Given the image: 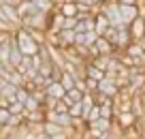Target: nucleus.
Instances as JSON below:
<instances>
[{"mask_svg":"<svg viewBox=\"0 0 145 139\" xmlns=\"http://www.w3.org/2000/svg\"><path fill=\"white\" fill-rule=\"evenodd\" d=\"M13 36H15V41H17L19 49L24 51V56H36L39 51H41V47H43V45L39 43V41L26 30V28H15Z\"/></svg>","mask_w":145,"mask_h":139,"instance_id":"obj_1","label":"nucleus"},{"mask_svg":"<svg viewBox=\"0 0 145 139\" xmlns=\"http://www.w3.org/2000/svg\"><path fill=\"white\" fill-rule=\"evenodd\" d=\"M47 120L56 122V124L64 126V128H71V126L75 124V118L71 116V111H56V109H49V111H47Z\"/></svg>","mask_w":145,"mask_h":139,"instance_id":"obj_2","label":"nucleus"},{"mask_svg":"<svg viewBox=\"0 0 145 139\" xmlns=\"http://www.w3.org/2000/svg\"><path fill=\"white\" fill-rule=\"evenodd\" d=\"M139 122H141V118H137V113H135V111H120V113H118V118H115V124H118L120 128H124V130L135 128Z\"/></svg>","mask_w":145,"mask_h":139,"instance_id":"obj_3","label":"nucleus"},{"mask_svg":"<svg viewBox=\"0 0 145 139\" xmlns=\"http://www.w3.org/2000/svg\"><path fill=\"white\" fill-rule=\"evenodd\" d=\"M143 5V2H141ZM141 5H120V11H122V17H124V24H130L143 13V7Z\"/></svg>","mask_w":145,"mask_h":139,"instance_id":"obj_4","label":"nucleus"},{"mask_svg":"<svg viewBox=\"0 0 145 139\" xmlns=\"http://www.w3.org/2000/svg\"><path fill=\"white\" fill-rule=\"evenodd\" d=\"M58 13L64 15V17H77V13H79V2H77V0H60Z\"/></svg>","mask_w":145,"mask_h":139,"instance_id":"obj_5","label":"nucleus"},{"mask_svg":"<svg viewBox=\"0 0 145 139\" xmlns=\"http://www.w3.org/2000/svg\"><path fill=\"white\" fill-rule=\"evenodd\" d=\"M86 77H90V79H96V81H103L105 77H107V73H105L103 69H100L98 64L94 62V60H88V62H86Z\"/></svg>","mask_w":145,"mask_h":139,"instance_id":"obj_6","label":"nucleus"},{"mask_svg":"<svg viewBox=\"0 0 145 139\" xmlns=\"http://www.w3.org/2000/svg\"><path fill=\"white\" fill-rule=\"evenodd\" d=\"M77 81H79V79H77V75H75L72 71H68V69L64 67V73H62V79H60V84H62L64 88H66V92L75 88V86H77Z\"/></svg>","mask_w":145,"mask_h":139,"instance_id":"obj_7","label":"nucleus"},{"mask_svg":"<svg viewBox=\"0 0 145 139\" xmlns=\"http://www.w3.org/2000/svg\"><path fill=\"white\" fill-rule=\"evenodd\" d=\"M47 94L54 96V99H58V101H62L64 96H66V88H64L60 81H54L51 86H47Z\"/></svg>","mask_w":145,"mask_h":139,"instance_id":"obj_8","label":"nucleus"},{"mask_svg":"<svg viewBox=\"0 0 145 139\" xmlns=\"http://www.w3.org/2000/svg\"><path fill=\"white\" fill-rule=\"evenodd\" d=\"M115 122L113 120H109V118H98V120H94L90 124V128L98 130V133H107V130H111V126H113Z\"/></svg>","mask_w":145,"mask_h":139,"instance_id":"obj_9","label":"nucleus"},{"mask_svg":"<svg viewBox=\"0 0 145 139\" xmlns=\"http://www.w3.org/2000/svg\"><path fill=\"white\" fill-rule=\"evenodd\" d=\"M96 34H105V32L109 30V26H111V22H109V17L105 13H96Z\"/></svg>","mask_w":145,"mask_h":139,"instance_id":"obj_10","label":"nucleus"},{"mask_svg":"<svg viewBox=\"0 0 145 139\" xmlns=\"http://www.w3.org/2000/svg\"><path fill=\"white\" fill-rule=\"evenodd\" d=\"M17 90H19V86H17V84H11V81H9L5 88L0 90V96H2V99H7V101H13L15 96H17Z\"/></svg>","mask_w":145,"mask_h":139,"instance_id":"obj_11","label":"nucleus"},{"mask_svg":"<svg viewBox=\"0 0 145 139\" xmlns=\"http://www.w3.org/2000/svg\"><path fill=\"white\" fill-rule=\"evenodd\" d=\"M43 130H45L47 135H49V137H54V135H60V133H64V126H60V124H56V122H49L47 120L45 124H43Z\"/></svg>","mask_w":145,"mask_h":139,"instance_id":"obj_12","label":"nucleus"},{"mask_svg":"<svg viewBox=\"0 0 145 139\" xmlns=\"http://www.w3.org/2000/svg\"><path fill=\"white\" fill-rule=\"evenodd\" d=\"M68 111H71V116L75 118V120H81V116H83V101H79V103H72Z\"/></svg>","mask_w":145,"mask_h":139,"instance_id":"obj_13","label":"nucleus"},{"mask_svg":"<svg viewBox=\"0 0 145 139\" xmlns=\"http://www.w3.org/2000/svg\"><path fill=\"white\" fill-rule=\"evenodd\" d=\"M9 109H11V113H26V105H24L22 101H17V99H13L9 103Z\"/></svg>","mask_w":145,"mask_h":139,"instance_id":"obj_14","label":"nucleus"},{"mask_svg":"<svg viewBox=\"0 0 145 139\" xmlns=\"http://www.w3.org/2000/svg\"><path fill=\"white\" fill-rule=\"evenodd\" d=\"M41 107H43L41 101H36L34 94H30V99L26 101V113H28V111H36V109H41Z\"/></svg>","mask_w":145,"mask_h":139,"instance_id":"obj_15","label":"nucleus"},{"mask_svg":"<svg viewBox=\"0 0 145 139\" xmlns=\"http://www.w3.org/2000/svg\"><path fill=\"white\" fill-rule=\"evenodd\" d=\"M11 109L9 107H0V126H7L9 124V120H11Z\"/></svg>","mask_w":145,"mask_h":139,"instance_id":"obj_16","label":"nucleus"},{"mask_svg":"<svg viewBox=\"0 0 145 139\" xmlns=\"http://www.w3.org/2000/svg\"><path fill=\"white\" fill-rule=\"evenodd\" d=\"M30 94H32V92L26 88V86H19V90H17V96H15V99H17V101H22V103L26 105V101L30 99Z\"/></svg>","mask_w":145,"mask_h":139,"instance_id":"obj_17","label":"nucleus"},{"mask_svg":"<svg viewBox=\"0 0 145 139\" xmlns=\"http://www.w3.org/2000/svg\"><path fill=\"white\" fill-rule=\"evenodd\" d=\"M98 118H100V105H94V107H92V111H90V116L86 118V122H90V124H92V122L98 120Z\"/></svg>","mask_w":145,"mask_h":139,"instance_id":"obj_18","label":"nucleus"},{"mask_svg":"<svg viewBox=\"0 0 145 139\" xmlns=\"http://www.w3.org/2000/svg\"><path fill=\"white\" fill-rule=\"evenodd\" d=\"M79 24L77 17H64L62 19V28H71V30H75V26Z\"/></svg>","mask_w":145,"mask_h":139,"instance_id":"obj_19","label":"nucleus"},{"mask_svg":"<svg viewBox=\"0 0 145 139\" xmlns=\"http://www.w3.org/2000/svg\"><path fill=\"white\" fill-rule=\"evenodd\" d=\"M98 84H100V81L86 77V90H88V92H94V90H98Z\"/></svg>","mask_w":145,"mask_h":139,"instance_id":"obj_20","label":"nucleus"},{"mask_svg":"<svg viewBox=\"0 0 145 139\" xmlns=\"http://www.w3.org/2000/svg\"><path fill=\"white\" fill-rule=\"evenodd\" d=\"M7 84H9V79H7V77H2V75H0V90L5 88V86H7Z\"/></svg>","mask_w":145,"mask_h":139,"instance_id":"obj_21","label":"nucleus"},{"mask_svg":"<svg viewBox=\"0 0 145 139\" xmlns=\"http://www.w3.org/2000/svg\"><path fill=\"white\" fill-rule=\"evenodd\" d=\"M2 5H5V0H0V7H2Z\"/></svg>","mask_w":145,"mask_h":139,"instance_id":"obj_22","label":"nucleus"},{"mask_svg":"<svg viewBox=\"0 0 145 139\" xmlns=\"http://www.w3.org/2000/svg\"><path fill=\"white\" fill-rule=\"evenodd\" d=\"M143 7H145V0H143Z\"/></svg>","mask_w":145,"mask_h":139,"instance_id":"obj_23","label":"nucleus"},{"mask_svg":"<svg viewBox=\"0 0 145 139\" xmlns=\"http://www.w3.org/2000/svg\"><path fill=\"white\" fill-rule=\"evenodd\" d=\"M141 139H145V137H141Z\"/></svg>","mask_w":145,"mask_h":139,"instance_id":"obj_24","label":"nucleus"},{"mask_svg":"<svg viewBox=\"0 0 145 139\" xmlns=\"http://www.w3.org/2000/svg\"><path fill=\"white\" fill-rule=\"evenodd\" d=\"M143 92H145V90H143Z\"/></svg>","mask_w":145,"mask_h":139,"instance_id":"obj_25","label":"nucleus"}]
</instances>
